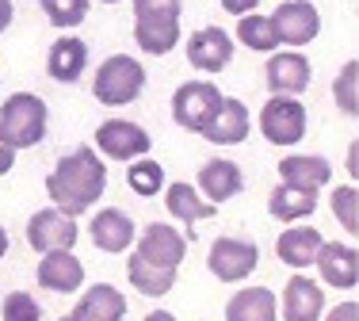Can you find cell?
<instances>
[{
	"label": "cell",
	"instance_id": "cell-34",
	"mask_svg": "<svg viewBox=\"0 0 359 321\" xmlns=\"http://www.w3.org/2000/svg\"><path fill=\"white\" fill-rule=\"evenodd\" d=\"M184 0H134V15H180Z\"/></svg>",
	"mask_w": 359,
	"mask_h": 321
},
{
	"label": "cell",
	"instance_id": "cell-3",
	"mask_svg": "<svg viewBox=\"0 0 359 321\" xmlns=\"http://www.w3.org/2000/svg\"><path fill=\"white\" fill-rule=\"evenodd\" d=\"M145 88V69L138 57L130 54H111L104 65H100L96 81H92V96L104 107H123L130 100H138Z\"/></svg>",
	"mask_w": 359,
	"mask_h": 321
},
{
	"label": "cell",
	"instance_id": "cell-20",
	"mask_svg": "<svg viewBox=\"0 0 359 321\" xmlns=\"http://www.w3.org/2000/svg\"><path fill=\"white\" fill-rule=\"evenodd\" d=\"M165 207H168V214L180 218V222L187 226L184 238H191V241H195V222H207V218L218 214L215 203H207L199 191L191 188V184H184V180H180V184H168V188H165Z\"/></svg>",
	"mask_w": 359,
	"mask_h": 321
},
{
	"label": "cell",
	"instance_id": "cell-2",
	"mask_svg": "<svg viewBox=\"0 0 359 321\" xmlns=\"http://www.w3.org/2000/svg\"><path fill=\"white\" fill-rule=\"evenodd\" d=\"M46 104L35 92H12L0 107V142H8L12 149H31L46 138Z\"/></svg>",
	"mask_w": 359,
	"mask_h": 321
},
{
	"label": "cell",
	"instance_id": "cell-13",
	"mask_svg": "<svg viewBox=\"0 0 359 321\" xmlns=\"http://www.w3.org/2000/svg\"><path fill=\"white\" fill-rule=\"evenodd\" d=\"M313 264H318L321 280L329 287H340V291H352L359 283V252L355 245H344V241H321L318 257H313Z\"/></svg>",
	"mask_w": 359,
	"mask_h": 321
},
{
	"label": "cell",
	"instance_id": "cell-18",
	"mask_svg": "<svg viewBox=\"0 0 359 321\" xmlns=\"http://www.w3.org/2000/svg\"><path fill=\"white\" fill-rule=\"evenodd\" d=\"M92 241H96V249L104 252H126L138 238V230H134V218L126 214V210L118 207H104L96 218H92Z\"/></svg>",
	"mask_w": 359,
	"mask_h": 321
},
{
	"label": "cell",
	"instance_id": "cell-12",
	"mask_svg": "<svg viewBox=\"0 0 359 321\" xmlns=\"http://www.w3.org/2000/svg\"><path fill=\"white\" fill-rule=\"evenodd\" d=\"M264 77H268V88L271 96H298V92L310 88V62H306V54H298V50H283V54H271L268 65H264Z\"/></svg>",
	"mask_w": 359,
	"mask_h": 321
},
{
	"label": "cell",
	"instance_id": "cell-22",
	"mask_svg": "<svg viewBox=\"0 0 359 321\" xmlns=\"http://www.w3.org/2000/svg\"><path fill=\"white\" fill-rule=\"evenodd\" d=\"M84 65H88V42L76 39V35H62L54 46H50V54H46V73L54 81H62V84L81 81Z\"/></svg>",
	"mask_w": 359,
	"mask_h": 321
},
{
	"label": "cell",
	"instance_id": "cell-14",
	"mask_svg": "<svg viewBox=\"0 0 359 321\" xmlns=\"http://www.w3.org/2000/svg\"><path fill=\"white\" fill-rule=\"evenodd\" d=\"M249 126H252L249 107H245L241 100H233V96H222L218 111L210 115L207 126H203V138L215 142V146H237V142L249 138Z\"/></svg>",
	"mask_w": 359,
	"mask_h": 321
},
{
	"label": "cell",
	"instance_id": "cell-35",
	"mask_svg": "<svg viewBox=\"0 0 359 321\" xmlns=\"http://www.w3.org/2000/svg\"><path fill=\"white\" fill-rule=\"evenodd\" d=\"M325 321H359V302H340V306H332Z\"/></svg>",
	"mask_w": 359,
	"mask_h": 321
},
{
	"label": "cell",
	"instance_id": "cell-28",
	"mask_svg": "<svg viewBox=\"0 0 359 321\" xmlns=\"http://www.w3.org/2000/svg\"><path fill=\"white\" fill-rule=\"evenodd\" d=\"M237 39H241L249 50H256V54H271V50L279 46V35H276L271 15H241V23H237Z\"/></svg>",
	"mask_w": 359,
	"mask_h": 321
},
{
	"label": "cell",
	"instance_id": "cell-21",
	"mask_svg": "<svg viewBox=\"0 0 359 321\" xmlns=\"http://www.w3.org/2000/svg\"><path fill=\"white\" fill-rule=\"evenodd\" d=\"M279 176L290 188L321 191L332 180V165H329V157H318V153H290L279 160Z\"/></svg>",
	"mask_w": 359,
	"mask_h": 321
},
{
	"label": "cell",
	"instance_id": "cell-23",
	"mask_svg": "<svg viewBox=\"0 0 359 321\" xmlns=\"http://www.w3.org/2000/svg\"><path fill=\"white\" fill-rule=\"evenodd\" d=\"M134 42L153 57H165L180 42V15H134Z\"/></svg>",
	"mask_w": 359,
	"mask_h": 321
},
{
	"label": "cell",
	"instance_id": "cell-30",
	"mask_svg": "<svg viewBox=\"0 0 359 321\" xmlns=\"http://www.w3.org/2000/svg\"><path fill=\"white\" fill-rule=\"evenodd\" d=\"M46 20L62 31H73L88 20V0H39Z\"/></svg>",
	"mask_w": 359,
	"mask_h": 321
},
{
	"label": "cell",
	"instance_id": "cell-27",
	"mask_svg": "<svg viewBox=\"0 0 359 321\" xmlns=\"http://www.w3.org/2000/svg\"><path fill=\"white\" fill-rule=\"evenodd\" d=\"M318 210V191H302L290 188V184H279L268 196V214L279 218V222H298V218H310Z\"/></svg>",
	"mask_w": 359,
	"mask_h": 321
},
{
	"label": "cell",
	"instance_id": "cell-33",
	"mask_svg": "<svg viewBox=\"0 0 359 321\" xmlns=\"http://www.w3.org/2000/svg\"><path fill=\"white\" fill-rule=\"evenodd\" d=\"M0 314H4V321H42V306H39L35 294L12 291V294H4V306H0Z\"/></svg>",
	"mask_w": 359,
	"mask_h": 321
},
{
	"label": "cell",
	"instance_id": "cell-6",
	"mask_svg": "<svg viewBox=\"0 0 359 321\" xmlns=\"http://www.w3.org/2000/svg\"><path fill=\"white\" fill-rule=\"evenodd\" d=\"M260 264V249L245 238H218L207 252V268L210 275L222 283H241L252 275V268Z\"/></svg>",
	"mask_w": 359,
	"mask_h": 321
},
{
	"label": "cell",
	"instance_id": "cell-24",
	"mask_svg": "<svg viewBox=\"0 0 359 321\" xmlns=\"http://www.w3.org/2000/svg\"><path fill=\"white\" fill-rule=\"evenodd\" d=\"M321 230L318 226H290V230L279 233V241H276V252H279V260L290 268H310L313 264V257H318V249H321Z\"/></svg>",
	"mask_w": 359,
	"mask_h": 321
},
{
	"label": "cell",
	"instance_id": "cell-15",
	"mask_svg": "<svg viewBox=\"0 0 359 321\" xmlns=\"http://www.w3.org/2000/svg\"><path fill=\"white\" fill-rule=\"evenodd\" d=\"M187 62L203 73H222L229 62H233V39L222 27H203L195 31L191 42H187Z\"/></svg>",
	"mask_w": 359,
	"mask_h": 321
},
{
	"label": "cell",
	"instance_id": "cell-10",
	"mask_svg": "<svg viewBox=\"0 0 359 321\" xmlns=\"http://www.w3.org/2000/svg\"><path fill=\"white\" fill-rule=\"evenodd\" d=\"M138 257L149 260V264H157V268H172L176 272L187 257V238L176 226L153 222V226H145L142 238H138Z\"/></svg>",
	"mask_w": 359,
	"mask_h": 321
},
{
	"label": "cell",
	"instance_id": "cell-25",
	"mask_svg": "<svg viewBox=\"0 0 359 321\" xmlns=\"http://www.w3.org/2000/svg\"><path fill=\"white\" fill-rule=\"evenodd\" d=\"M276 317H279V302L268 287H245L226 306V321H276Z\"/></svg>",
	"mask_w": 359,
	"mask_h": 321
},
{
	"label": "cell",
	"instance_id": "cell-8",
	"mask_svg": "<svg viewBox=\"0 0 359 321\" xmlns=\"http://www.w3.org/2000/svg\"><path fill=\"white\" fill-rule=\"evenodd\" d=\"M271 23H276L279 42H287V46H306V42H313L321 31V15L310 0H283V4L271 12Z\"/></svg>",
	"mask_w": 359,
	"mask_h": 321
},
{
	"label": "cell",
	"instance_id": "cell-37",
	"mask_svg": "<svg viewBox=\"0 0 359 321\" xmlns=\"http://www.w3.org/2000/svg\"><path fill=\"white\" fill-rule=\"evenodd\" d=\"M12 165H15V149L8 146V142H0V176L12 172Z\"/></svg>",
	"mask_w": 359,
	"mask_h": 321
},
{
	"label": "cell",
	"instance_id": "cell-5",
	"mask_svg": "<svg viewBox=\"0 0 359 321\" xmlns=\"http://www.w3.org/2000/svg\"><path fill=\"white\" fill-rule=\"evenodd\" d=\"M218 104H222V92L210 81H187V84H180L176 96H172V119L184 130L203 134V126L210 123Z\"/></svg>",
	"mask_w": 359,
	"mask_h": 321
},
{
	"label": "cell",
	"instance_id": "cell-38",
	"mask_svg": "<svg viewBox=\"0 0 359 321\" xmlns=\"http://www.w3.org/2000/svg\"><path fill=\"white\" fill-rule=\"evenodd\" d=\"M12 20H15L12 0H0V31H8V27H12Z\"/></svg>",
	"mask_w": 359,
	"mask_h": 321
},
{
	"label": "cell",
	"instance_id": "cell-16",
	"mask_svg": "<svg viewBox=\"0 0 359 321\" xmlns=\"http://www.w3.org/2000/svg\"><path fill=\"white\" fill-rule=\"evenodd\" d=\"M84 283V264L73 257V249H54V252H42L39 260V287L54 294H69L81 291Z\"/></svg>",
	"mask_w": 359,
	"mask_h": 321
},
{
	"label": "cell",
	"instance_id": "cell-4",
	"mask_svg": "<svg viewBox=\"0 0 359 321\" xmlns=\"http://www.w3.org/2000/svg\"><path fill=\"white\" fill-rule=\"evenodd\" d=\"M260 134L271 146H298L306 138V107L298 96H271L260 111Z\"/></svg>",
	"mask_w": 359,
	"mask_h": 321
},
{
	"label": "cell",
	"instance_id": "cell-36",
	"mask_svg": "<svg viewBox=\"0 0 359 321\" xmlns=\"http://www.w3.org/2000/svg\"><path fill=\"white\" fill-rule=\"evenodd\" d=\"M256 4H260V0H222V8H226L229 15H252Z\"/></svg>",
	"mask_w": 359,
	"mask_h": 321
},
{
	"label": "cell",
	"instance_id": "cell-40",
	"mask_svg": "<svg viewBox=\"0 0 359 321\" xmlns=\"http://www.w3.org/2000/svg\"><path fill=\"white\" fill-rule=\"evenodd\" d=\"M145 321H176V314H168V310H153V314H145Z\"/></svg>",
	"mask_w": 359,
	"mask_h": 321
},
{
	"label": "cell",
	"instance_id": "cell-43",
	"mask_svg": "<svg viewBox=\"0 0 359 321\" xmlns=\"http://www.w3.org/2000/svg\"><path fill=\"white\" fill-rule=\"evenodd\" d=\"M62 321H73V317H62Z\"/></svg>",
	"mask_w": 359,
	"mask_h": 321
},
{
	"label": "cell",
	"instance_id": "cell-31",
	"mask_svg": "<svg viewBox=\"0 0 359 321\" xmlns=\"http://www.w3.org/2000/svg\"><path fill=\"white\" fill-rule=\"evenodd\" d=\"M332 96H337V107L348 115V119H355L359 115V62H348L344 69H340L337 84H332Z\"/></svg>",
	"mask_w": 359,
	"mask_h": 321
},
{
	"label": "cell",
	"instance_id": "cell-39",
	"mask_svg": "<svg viewBox=\"0 0 359 321\" xmlns=\"http://www.w3.org/2000/svg\"><path fill=\"white\" fill-rule=\"evenodd\" d=\"M348 172H352V180L359 176V146H355V142L348 146Z\"/></svg>",
	"mask_w": 359,
	"mask_h": 321
},
{
	"label": "cell",
	"instance_id": "cell-17",
	"mask_svg": "<svg viewBox=\"0 0 359 321\" xmlns=\"http://www.w3.org/2000/svg\"><path fill=\"white\" fill-rule=\"evenodd\" d=\"M325 291L310 275H290L283 287V321H321Z\"/></svg>",
	"mask_w": 359,
	"mask_h": 321
},
{
	"label": "cell",
	"instance_id": "cell-7",
	"mask_svg": "<svg viewBox=\"0 0 359 321\" xmlns=\"http://www.w3.org/2000/svg\"><path fill=\"white\" fill-rule=\"evenodd\" d=\"M96 146L111 160H138L153 149V138L145 126L130 123V119H107L96 130Z\"/></svg>",
	"mask_w": 359,
	"mask_h": 321
},
{
	"label": "cell",
	"instance_id": "cell-19",
	"mask_svg": "<svg viewBox=\"0 0 359 321\" xmlns=\"http://www.w3.org/2000/svg\"><path fill=\"white\" fill-rule=\"evenodd\" d=\"M73 321H123L126 317V294L111 283H96L81 294L73 306Z\"/></svg>",
	"mask_w": 359,
	"mask_h": 321
},
{
	"label": "cell",
	"instance_id": "cell-41",
	"mask_svg": "<svg viewBox=\"0 0 359 321\" xmlns=\"http://www.w3.org/2000/svg\"><path fill=\"white\" fill-rule=\"evenodd\" d=\"M4 252H8V230L0 226V260H4Z\"/></svg>",
	"mask_w": 359,
	"mask_h": 321
},
{
	"label": "cell",
	"instance_id": "cell-29",
	"mask_svg": "<svg viewBox=\"0 0 359 321\" xmlns=\"http://www.w3.org/2000/svg\"><path fill=\"white\" fill-rule=\"evenodd\" d=\"M126 184H130L134 196L153 199V196H161V188H165V168H161V160L138 157V160H130V168H126Z\"/></svg>",
	"mask_w": 359,
	"mask_h": 321
},
{
	"label": "cell",
	"instance_id": "cell-11",
	"mask_svg": "<svg viewBox=\"0 0 359 321\" xmlns=\"http://www.w3.org/2000/svg\"><path fill=\"white\" fill-rule=\"evenodd\" d=\"M245 188V172L237 160L229 157H215L207 160V165L199 168V180H195V191H199L207 203H215V207H222V203L237 199Z\"/></svg>",
	"mask_w": 359,
	"mask_h": 321
},
{
	"label": "cell",
	"instance_id": "cell-32",
	"mask_svg": "<svg viewBox=\"0 0 359 321\" xmlns=\"http://www.w3.org/2000/svg\"><path fill=\"white\" fill-rule=\"evenodd\" d=\"M332 214H337V222L355 238L359 233V191H355V184H344V188L332 191Z\"/></svg>",
	"mask_w": 359,
	"mask_h": 321
},
{
	"label": "cell",
	"instance_id": "cell-42",
	"mask_svg": "<svg viewBox=\"0 0 359 321\" xmlns=\"http://www.w3.org/2000/svg\"><path fill=\"white\" fill-rule=\"evenodd\" d=\"M100 4H118V0H100Z\"/></svg>",
	"mask_w": 359,
	"mask_h": 321
},
{
	"label": "cell",
	"instance_id": "cell-1",
	"mask_svg": "<svg viewBox=\"0 0 359 321\" xmlns=\"http://www.w3.org/2000/svg\"><path fill=\"white\" fill-rule=\"evenodd\" d=\"M104 188H107V168L92 146H81V149H73V153H65L57 160L54 172L46 176V196L69 218L96 207L100 196H104Z\"/></svg>",
	"mask_w": 359,
	"mask_h": 321
},
{
	"label": "cell",
	"instance_id": "cell-9",
	"mask_svg": "<svg viewBox=\"0 0 359 321\" xmlns=\"http://www.w3.org/2000/svg\"><path fill=\"white\" fill-rule=\"evenodd\" d=\"M27 241L35 252H54V249H73L76 245V218L62 214L57 207L35 210L27 222Z\"/></svg>",
	"mask_w": 359,
	"mask_h": 321
},
{
	"label": "cell",
	"instance_id": "cell-26",
	"mask_svg": "<svg viewBox=\"0 0 359 321\" xmlns=\"http://www.w3.org/2000/svg\"><path fill=\"white\" fill-rule=\"evenodd\" d=\"M126 280H130V287L138 294H145V299H161V294H168L176 287V272L172 268L149 264V260H142L138 252H134V257L126 260Z\"/></svg>",
	"mask_w": 359,
	"mask_h": 321
}]
</instances>
